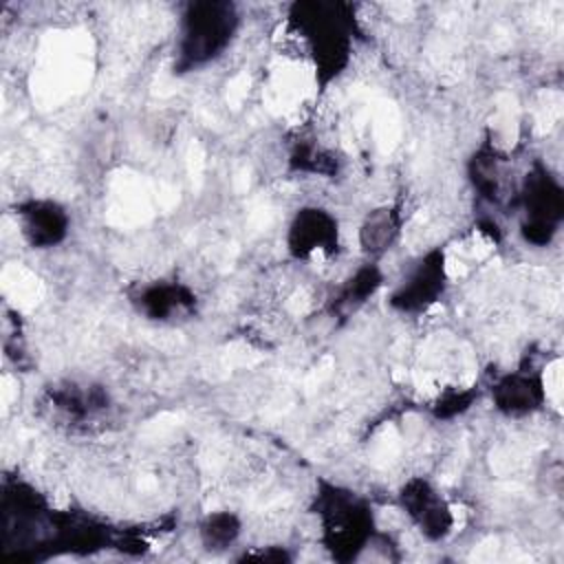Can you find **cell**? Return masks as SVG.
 Masks as SVG:
<instances>
[{"instance_id":"obj_10","label":"cell","mask_w":564,"mask_h":564,"mask_svg":"<svg viewBox=\"0 0 564 564\" xmlns=\"http://www.w3.org/2000/svg\"><path fill=\"white\" fill-rule=\"evenodd\" d=\"M132 308L148 322L176 324L196 313L198 297L192 286L174 278L141 282L130 291Z\"/></svg>"},{"instance_id":"obj_7","label":"cell","mask_w":564,"mask_h":564,"mask_svg":"<svg viewBox=\"0 0 564 564\" xmlns=\"http://www.w3.org/2000/svg\"><path fill=\"white\" fill-rule=\"evenodd\" d=\"M11 216L22 242L33 251H48L70 236L73 216L68 207L51 196H29L15 200Z\"/></svg>"},{"instance_id":"obj_12","label":"cell","mask_w":564,"mask_h":564,"mask_svg":"<svg viewBox=\"0 0 564 564\" xmlns=\"http://www.w3.org/2000/svg\"><path fill=\"white\" fill-rule=\"evenodd\" d=\"M467 174H469V183H471L474 192L485 203L498 205L505 198H509V203H511V196L507 192H509V187L516 189V185H511V181H509L505 154L491 141H485L476 148V152L469 159Z\"/></svg>"},{"instance_id":"obj_16","label":"cell","mask_w":564,"mask_h":564,"mask_svg":"<svg viewBox=\"0 0 564 564\" xmlns=\"http://www.w3.org/2000/svg\"><path fill=\"white\" fill-rule=\"evenodd\" d=\"M476 399H478L476 386H456L436 397V401L432 403V414L436 419H456L465 414Z\"/></svg>"},{"instance_id":"obj_11","label":"cell","mask_w":564,"mask_h":564,"mask_svg":"<svg viewBox=\"0 0 564 564\" xmlns=\"http://www.w3.org/2000/svg\"><path fill=\"white\" fill-rule=\"evenodd\" d=\"M489 399L505 419H527L546 403L544 375L531 364L509 370L489 386Z\"/></svg>"},{"instance_id":"obj_17","label":"cell","mask_w":564,"mask_h":564,"mask_svg":"<svg viewBox=\"0 0 564 564\" xmlns=\"http://www.w3.org/2000/svg\"><path fill=\"white\" fill-rule=\"evenodd\" d=\"M238 560H251V562H291L293 555L284 549V546H253L249 551H245Z\"/></svg>"},{"instance_id":"obj_5","label":"cell","mask_w":564,"mask_h":564,"mask_svg":"<svg viewBox=\"0 0 564 564\" xmlns=\"http://www.w3.org/2000/svg\"><path fill=\"white\" fill-rule=\"evenodd\" d=\"M449 284L447 256L443 247L421 253L388 293V306L399 315H421L441 302Z\"/></svg>"},{"instance_id":"obj_3","label":"cell","mask_w":564,"mask_h":564,"mask_svg":"<svg viewBox=\"0 0 564 564\" xmlns=\"http://www.w3.org/2000/svg\"><path fill=\"white\" fill-rule=\"evenodd\" d=\"M511 205L518 212V231L531 247H549L564 223V189L560 178L535 161L516 185Z\"/></svg>"},{"instance_id":"obj_4","label":"cell","mask_w":564,"mask_h":564,"mask_svg":"<svg viewBox=\"0 0 564 564\" xmlns=\"http://www.w3.org/2000/svg\"><path fill=\"white\" fill-rule=\"evenodd\" d=\"M346 4L324 2L295 7L297 13L293 20L304 33L311 57L315 62V75L324 86L335 79L348 64L355 20L350 13H346Z\"/></svg>"},{"instance_id":"obj_9","label":"cell","mask_w":564,"mask_h":564,"mask_svg":"<svg viewBox=\"0 0 564 564\" xmlns=\"http://www.w3.org/2000/svg\"><path fill=\"white\" fill-rule=\"evenodd\" d=\"M44 405L51 412L55 425L82 430L106 416L112 408V401L110 392L99 383L62 381L46 390Z\"/></svg>"},{"instance_id":"obj_2","label":"cell","mask_w":564,"mask_h":564,"mask_svg":"<svg viewBox=\"0 0 564 564\" xmlns=\"http://www.w3.org/2000/svg\"><path fill=\"white\" fill-rule=\"evenodd\" d=\"M240 15L236 4L207 0L185 7L174 42V73L187 75L214 64L231 46Z\"/></svg>"},{"instance_id":"obj_8","label":"cell","mask_w":564,"mask_h":564,"mask_svg":"<svg viewBox=\"0 0 564 564\" xmlns=\"http://www.w3.org/2000/svg\"><path fill=\"white\" fill-rule=\"evenodd\" d=\"M284 245L293 260H315L337 256L341 245L339 218L322 205H302L293 212L286 231Z\"/></svg>"},{"instance_id":"obj_1","label":"cell","mask_w":564,"mask_h":564,"mask_svg":"<svg viewBox=\"0 0 564 564\" xmlns=\"http://www.w3.org/2000/svg\"><path fill=\"white\" fill-rule=\"evenodd\" d=\"M311 513L315 516L317 540L335 562L359 560L377 540L372 502L350 487L319 478L311 498Z\"/></svg>"},{"instance_id":"obj_15","label":"cell","mask_w":564,"mask_h":564,"mask_svg":"<svg viewBox=\"0 0 564 564\" xmlns=\"http://www.w3.org/2000/svg\"><path fill=\"white\" fill-rule=\"evenodd\" d=\"M242 518L231 509L207 511L196 524V540L212 555L227 553L242 538Z\"/></svg>"},{"instance_id":"obj_6","label":"cell","mask_w":564,"mask_h":564,"mask_svg":"<svg viewBox=\"0 0 564 564\" xmlns=\"http://www.w3.org/2000/svg\"><path fill=\"white\" fill-rule=\"evenodd\" d=\"M397 505L412 529L432 544L445 542L456 527V513L445 494L425 476H410L397 491Z\"/></svg>"},{"instance_id":"obj_14","label":"cell","mask_w":564,"mask_h":564,"mask_svg":"<svg viewBox=\"0 0 564 564\" xmlns=\"http://www.w3.org/2000/svg\"><path fill=\"white\" fill-rule=\"evenodd\" d=\"M403 227V214L397 205H379L370 209L357 229L359 249L368 260H379L399 240Z\"/></svg>"},{"instance_id":"obj_13","label":"cell","mask_w":564,"mask_h":564,"mask_svg":"<svg viewBox=\"0 0 564 564\" xmlns=\"http://www.w3.org/2000/svg\"><path fill=\"white\" fill-rule=\"evenodd\" d=\"M383 282L386 275L377 260L361 262L330 295L328 313L333 315V319H346L355 315L370 297L379 293Z\"/></svg>"}]
</instances>
